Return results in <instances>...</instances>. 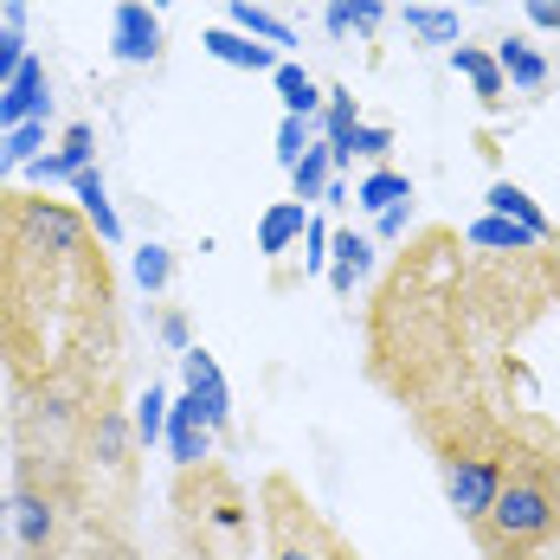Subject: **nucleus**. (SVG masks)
<instances>
[{"label": "nucleus", "mask_w": 560, "mask_h": 560, "mask_svg": "<svg viewBox=\"0 0 560 560\" xmlns=\"http://www.w3.org/2000/svg\"><path fill=\"white\" fill-rule=\"evenodd\" d=\"M483 200H490V213H503V220L528 225V232H535L541 245H560L555 220H548V213H541V207H535V200H528V194H522L515 180H490V194H483Z\"/></svg>", "instance_id": "4468645a"}, {"label": "nucleus", "mask_w": 560, "mask_h": 560, "mask_svg": "<svg viewBox=\"0 0 560 560\" xmlns=\"http://www.w3.org/2000/svg\"><path fill=\"white\" fill-rule=\"evenodd\" d=\"M162 439H168L174 470H187V464H207V457H213V425L200 419V406H194L187 393L168 406V432H162Z\"/></svg>", "instance_id": "9b49d317"}, {"label": "nucleus", "mask_w": 560, "mask_h": 560, "mask_svg": "<svg viewBox=\"0 0 560 560\" xmlns=\"http://www.w3.org/2000/svg\"><path fill=\"white\" fill-rule=\"evenodd\" d=\"M522 7H528V20H535V26L560 33V0H522Z\"/></svg>", "instance_id": "72a5a7b5"}, {"label": "nucleus", "mask_w": 560, "mask_h": 560, "mask_svg": "<svg viewBox=\"0 0 560 560\" xmlns=\"http://www.w3.org/2000/svg\"><path fill=\"white\" fill-rule=\"evenodd\" d=\"M303 232H310V213H303V200H278V207L258 220V252H265V258H283V252H290Z\"/></svg>", "instance_id": "6ab92c4d"}, {"label": "nucleus", "mask_w": 560, "mask_h": 560, "mask_svg": "<svg viewBox=\"0 0 560 560\" xmlns=\"http://www.w3.org/2000/svg\"><path fill=\"white\" fill-rule=\"evenodd\" d=\"M26 65V33H13V26H0V91L13 84V71Z\"/></svg>", "instance_id": "c85d7f7f"}, {"label": "nucleus", "mask_w": 560, "mask_h": 560, "mask_svg": "<svg viewBox=\"0 0 560 560\" xmlns=\"http://www.w3.org/2000/svg\"><path fill=\"white\" fill-rule=\"evenodd\" d=\"M387 149H393V129H381V122H361V129H354V155L387 162Z\"/></svg>", "instance_id": "7c9ffc66"}, {"label": "nucleus", "mask_w": 560, "mask_h": 560, "mask_svg": "<svg viewBox=\"0 0 560 560\" xmlns=\"http://www.w3.org/2000/svg\"><path fill=\"white\" fill-rule=\"evenodd\" d=\"M329 245H336V232L323 220H310V232H303V271H329Z\"/></svg>", "instance_id": "cd10ccee"}, {"label": "nucleus", "mask_w": 560, "mask_h": 560, "mask_svg": "<svg viewBox=\"0 0 560 560\" xmlns=\"http://www.w3.org/2000/svg\"><path fill=\"white\" fill-rule=\"evenodd\" d=\"M149 7H155V13H162V7H168V0H149Z\"/></svg>", "instance_id": "4c0bfd02"}, {"label": "nucleus", "mask_w": 560, "mask_h": 560, "mask_svg": "<svg viewBox=\"0 0 560 560\" xmlns=\"http://www.w3.org/2000/svg\"><path fill=\"white\" fill-rule=\"evenodd\" d=\"M374 271V238H361V232H336V245H329V290L336 296H354V283Z\"/></svg>", "instance_id": "ddd939ff"}, {"label": "nucleus", "mask_w": 560, "mask_h": 560, "mask_svg": "<svg viewBox=\"0 0 560 560\" xmlns=\"http://www.w3.org/2000/svg\"><path fill=\"white\" fill-rule=\"evenodd\" d=\"M548 329H560L555 245L477 252L464 232L425 225L368 296L361 368L432 457L560 451L548 368L535 361Z\"/></svg>", "instance_id": "f257e3e1"}, {"label": "nucleus", "mask_w": 560, "mask_h": 560, "mask_svg": "<svg viewBox=\"0 0 560 560\" xmlns=\"http://www.w3.org/2000/svg\"><path fill=\"white\" fill-rule=\"evenodd\" d=\"M162 46H168V33H162V13L149 0H122L110 13V52L122 65H155Z\"/></svg>", "instance_id": "0eeeda50"}, {"label": "nucleus", "mask_w": 560, "mask_h": 560, "mask_svg": "<svg viewBox=\"0 0 560 560\" xmlns=\"http://www.w3.org/2000/svg\"><path fill=\"white\" fill-rule=\"evenodd\" d=\"M483 560H555L560 555V451H515L497 503L470 528Z\"/></svg>", "instance_id": "7ed1b4c3"}, {"label": "nucleus", "mask_w": 560, "mask_h": 560, "mask_svg": "<svg viewBox=\"0 0 560 560\" xmlns=\"http://www.w3.org/2000/svg\"><path fill=\"white\" fill-rule=\"evenodd\" d=\"M271 84H278V97H283V116H303V122H310V116H323V104H329V91H323L303 65H290V58L271 71Z\"/></svg>", "instance_id": "2eb2a0df"}, {"label": "nucleus", "mask_w": 560, "mask_h": 560, "mask_svg": "<svg viewBox=\"0 0 560 560\" xmlns=\"http://www.w3.org/2000/svg\"><path fill=\"white\" fill-rule=\"evenodd\" d=\"M497 65H503V78L515 91H541V84H548V58L535 52L522 33H503V39H497Z\"/></svg>", "instance_id": "f3484780"}, {"label": "nucleus", "mask_w": 560, "mask_h": 560, "mask_svg": "<svg viewBox=\"0 0 560 560\" xmlns=\"http://www.w3.org/2000/svg\"><path fill=\"white\" fill-rule=\"evenodd\" d=\"M200 46L220 58V65H232V71H265V78H271V71L283 65L278 46H265V39L238 33V26H207V33H200Z\"/></svg>", "instance_id": "f8f14e48"}, {"label": "nucleus", "mask_w": 560, "mask_h": 560, "mask_svg": "<svg viewBox=\"0 0 560 560\" xmlns=\"http://www.w3.org/2000/svg\"><path fill=\"white\" fill-rule=\"evenodd\" d=\"M91 155H97V129H91V122H65V136H58L52 155H33L20 174H26L33 187H58V180L71 187L78 174L91 168Z\"/></svg>", "instance_id": "6e6552de"}, {"label": "nucleus", "mask_w": 560, "mask_h": 560, "mask_svg": "<svg viewBox=\"0 0 560 560\" xmlns=\"http://www.w3.org/2000/svg\"><path fill=\"white\" fill-rule=\"evenodd\" d=\"M258 541H265V560H361L341 541L336 522L303 497V483L283 470L258 477Z\"/></svg>", "instance_id": "39448f33"}, {"label": "nucleus", "mask_w": 560, "mask_h": 560, "mask_svg": "<svg viewBox=\"0 0 560 560\" xmlns=\"http://www.w3.org/2000/svg\"><path fill=\"white\" fill-rule=\"evenodd\" d=\"M168 278H174V252L168 245H142L136 252V283L142 290H168Z\"/></svg>", "instance_id": "a878e982"}, {"label": "nucleus", "mask_w": 560, "mask_h": 560, "mask_svg": "<svg viewBox=\"0 0 560 560\" xmlns=\"http://www.w3.org/2000/svg\"><path fill=\"white\" fill-rule=\"evenodd\" d=\"M432 464H439V483H445V503L457 509V522L477 528L509 477V451H451V457H432Z\"/></svg>", "instance_id": "423d86ee"}, {"label": "nucleus", "mask_w": 560, "mask_h": 560, "mask_svg": "<svg viewBox=\"0 0 560 560\" xmlns=\"http://www.w3.org/2000/svg\"><path fill=\"white\" fill-rule=\"evenodd\" d=\"M406 33L425 39V46H457V39H464L457 7H406Z\"/></svg>", "instance_id": "4be33fe9"}, {"label": "nucleus", "mask_w": 560, "mask_h": 560, "mask_svg": "<svg viewBox=\"0 0 560 560\" xmlns=\"http://www.w3.org/2000/svg\"><path fill=\"white\" fill-rule=\"evenodd\" d=\"M406 225H412V200H399V207H387V213H381V225H374V232H381V238H406Z\"/></svg>", "instance_id": "473e14b6"}, {"label": "nucleus", "mask_w": 560, "mask_h": 560, "mask_svg": "<svg viewBox=\"0 0 560 560\" xmlns=\"http://www.w3.org/2000/svg\"><path fill=\"white\" fill-rule=\"evenodd\" d=\"M7 515H13V509H7V497H0V522H7Z\"/></svg>", "instance_id": "e433bc0d"}, {"label": "nucleus", "mask_w": 560, "mask_h": 560, "mask_svg": "<svg viewBox=\"0 0 560 560\" xmlns=\"http://www.w3.org/2000/svg\"><path fill=\"white\" fill-rule=\"evenodd\" d=\"M71 194H78V213L91 220V232H97L104 245H116V238H122V220H116L110 194H104V174H97V168H84L78 180H71Z\"/></svg>", "instance_id": "dca6fc26"}, {"label": "nucleus", "mask_w": 560, "mask_h": 560, "mask_svg": "<svg viewBox=\"0 0 560 560\" xmlns=\"http://www.w3.org/2000/svg\"><path fill=\"white\" fill-rule=\"evenodd\" d=\"M129 425H136V445H162V432H168V393H162V387L136 393Z\"/></svg>", "instance_id": "393cba45"}, {"label": "nucleus", "mask_w": 560, "mask_h": 560, "mask_svg": "<svg viewBox=\"0 0 560 560\" xmlns=\"http://www.w3.org/2000/svg\"><path fill=\"white\" fill-rule=\"evenodd\" d=\"M348 20H354V39H374L387 20V0H348Z\"/></svg>", "instance_id": "c756f323"}, {"label": "nucleus", "mask_w": 560, "mask_h": 560, "mask_svg": "<svg viewBox=\"0 0 560 560\" xmlns=\"http://www.w3.org/2000/svg\"><path fill=\"white\" fill-rule=\"evenodd\" d=\"M464 238H470L477 252H535V245H541L528 225L503 220V213H483V220H470V225H464ZM555 252H560V245H555Z\"/></svg>", "instance_id": "aec40b11"}, {"label": "nucleus", "mask_w": 560, "mask_h": 560, "mask_svg": "<svg viewBox=\"0 0 560 560\" xmlns=\"http://www.w3.org/2000/svg\"><path fill=\"white\" fill-rule=\"evenodd\" d=\"M470 7H483V0H470Z\"/></svg>", "instance_id": "58836bf2"}, {"label": "nucleus", "mask_w": 560, "mask_h": 560, "mask_svg": "<svg viewBox=\"0 0 560 560\" xmlns=\"http://www.w3.org/2000/svg\"><path fill=\"white\" fill-rule=\"evenodd\" d=\"M180 381H187V399L200 406V419H207L213 432H225V419H232V393H225L220 361H213L207 348H187V354H180Z\"/></svg>", "instance_id": "1a4fd4ad"}, {"label": "nucleus", "mask_w": 560, "mask_h": 560, "mask_svg": "<svg viewBox=\"0 0 560 560\" xmlns=\"http://www.w3.org/2000/svg\"><path fill=\"white\" fill-rule=\"evenodd\" d=\"M174 555L180 560H252L258 541V497L225 470L220 457L174 470Z\"/></svg>", "instance_id": "20e7f679"}, {"label": "nucleus", "mask_w": 560, "mask_h": 560, "mask_svg": "<svg viewBox=\"0 0 560 560\" xmlns=\"http://www.w3.org/2000/svg\"><path fill=\"white\" fill-rule=\"evenodd\" d=\"M303 155H310V122H303V116H283L278 122V162L283 168H296Z\"/></svg>", "instance_id": "bb28decb"}, {"label": "nucleus", "mask_w": 560, "mask_h": 560, "mask_svg": "<svg viewBox=\"0 0 560 560\" xmlns=\"http://www.w3.org/2000/svg\"><path fill=\"white\" fill-rule=\"evenodd\" d=\"M0 26H13V33H26V0H0Z\"/></svg>", "instance_id": "c9c22d12"}, {"label": "nucleus", "mask_w": 560, "mask_h": 560, "mask_svg": "<svg viewBox=\"0 0 560 560\" xmlns=\"http://www.w3.org/2000/svg\"><path fill=\"white\" fill-rule=\"evenodd\" d=\"M451 65H457L464 78H470V91H477V97H483L490 110L503 104L509 78H503V65H497V52H477V46H464V39H457V46H451Z\"/></svg>", "instance_id": "a211bd4d"}, {"label": "nucleus", "mask_w": 560, "mask_h": 560, "mask_svg": "<svg viewBox=\"0 0 560 560\" xmlns=\"http://www.w3.org/2000/svg\"><path fill=\"white\" fill-rule=\"evenodd\" d=\"M323 20H329V33H336V39H354V20H348V0H329V13H323Z\"/></svg>", "instance_id": "f704fd0d"}, {"label": "nucleus", "mask_w": 560, "mask_h": 560, "mask_svg": "<svg viewBox=\"0 0 560 560\" xmlns=\"http://www.w3.org/2000/svg\"><path fill=\"white\" fill-rule=\"evenodd\" d=\"M52 116V97H46V65L26 52V65L13 71V84L0 91V129H20V122H39Z\"/></svg>", "instance_id": "9d476101"}, {"label": "nucleus", "mask_w": 560, "mask_h": 560, "mask_svg": "<svg viewBox=\"0 0 560 560\" xmlns=\"http://www.w3.org/2000/svg\"><path fill=\"white\" fill-rule=\"evenodd\" d=\"M399 200H412V180L399 168H374L361 187H354V207H368V213H387V207H399Z\"/></svg>", "instance_id": "b1692460"}, {"label": "nucleus", "mask_w": 560, "mask_h": 560, "mask_svg": "<svg viewBox=\"0 0 560 560\" xmlns=\"http://www.w3.org/2000/svg\"><path fill=\"white\" fill-rule=\"evenodd\" d=\"M555 560H560V555H555Z\"/></svg>", "instance_id": "ea45409f"}, {"label": "nucleus", "mask_w": 560, "mask_h": 560, "mask_svg": "<svg viewBox=\"0 0 560 560\" xmlns=\"http://www.w3.org/2000/svg\"><path fill=\"white\" fill-rule=\"evenodd\" d=\"M225 26H238V33H252V39H265V46H296V26L290 20H278L271 7H252V0H232L225 7Z\"/></svg>", "instance_id": "412c9836"}, {"label": "nucleus", "mask_w": 560, "mask_h": 560, "mask_svg": "<svg viewBox=\"0 0 560 560\" xmlns=\"http://www.w3.org/2000/svg\"><path fill=\"white\" fill-rule=\"evenodd\" d=\"M155 336L168 341L174 354H187V348H194V341H187V316H180V310H162V323H155Z\"/></svg>", "instance_id": "2f4dec72"}, {"label": "nucleus", "mask_w": 560, "mask_h": 560, "mask_svg": "<svg viewBox=\"0 0 560 560\" xmlns=\"http://www.w3.org/2000/svg\"><path fill=\"white\" fill-rule=\"evenodd\" d=\"M329 174H336L329 168V142H310V155L290 168V200H303V207L323 200V194H329Z\"/></svg>", "instance_id": "5701e85b"}, {"label": "nucleus", "mask_w": 560, "mask_h": 560, "mask_svg": "<svg viewBox=\"0 0 560 560\" xmlns=\"http://www.w3.org/2000/svg\"><path fill=\"white\" fill-rule=\"evenodd\" d=\"M0 368L7 393L116 406L122 303L110 245L46 187H0Z\"/></svg>", "instance_id": "f03ea898"}]
</instances>
